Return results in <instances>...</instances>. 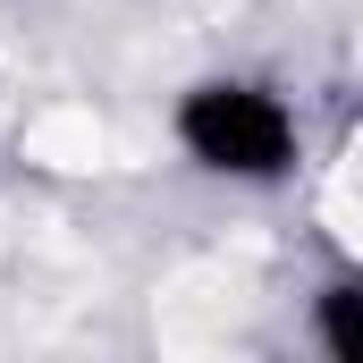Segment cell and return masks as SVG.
<instances>
[{
  "mask_svg": "<svg viewBox=\"0 0 363 363\" xmlns=\"http://www.w3.org/2000/svg\"><path fill=\"white\" fill-rule=\"evenodd\" d=\"M161 135H169L186 178L228 186V194H279L313 161L304 101L279 77H262V68H203V77H186L169 93Z\"/></svg>",
  "mask_w": 363,
  "mask_h": 363,
  "instance_id": "6da1fadb",
  "label": "cell"
},
{
  "mask_svg": "<svg viewBox=\"0 0 363 363\" xmlns=\"http://www.w3.org/2000/svg\"><path fill=\"white\" fill-rule=\"evenodd\" d=\"M304 347L330 363H363V262H338V271L313 279L304 296Z\"/></svg>",
  "mask_w": 363,
  "mask_h": 363,
  "instance_id": "7a4b0ae2",
  "label": "cell"
}]
</instances>
